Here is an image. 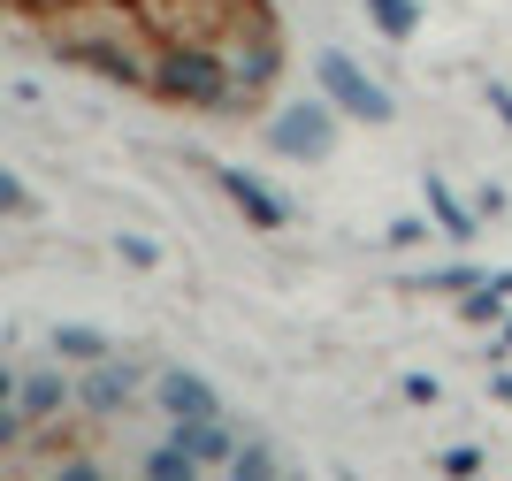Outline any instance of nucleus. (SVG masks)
Here are the masks:
<instances>
[{
	"label": "nucleus",
	"mask_w": 512,
	"mask_h": 481,
	"mask_svg": "<svg viewBox=\"0 0 512 481\" xmlns=\"http://www.w3.org/2000/svg\"><path fill=\"white\" fill-rule=\"evenodd\" d=\"M153 92L176 107H230L237 100V77L222 54H207V46H169L161 62H153Z\"/></svg>",
	"instance_id": "1"
},
{
	"label": "nucleus",
	"mask_w": 512,
	"mask_h": 481,
	"mask_svg": "<svg viewBox=\"0 0 512 481\" xmlns=\"http://www.w3.org/2000/svg\"><path fill=\"white\" fill-rule=\"evenodd\" d=\"M321 100L337 107V115H352V123H390V115H398V100H390L344 46H321Z\"/></svg>",
	"instance_id": "2"
},
{
	"label": "nucleus",
	"mask_w": 512,
	"mask_h": 481,
	"mask_svg": "<svg viewBox=\"0 0 512 481\" xmlns=\"http://www.w3.org/2000/svg\"><path fill=\"white\" fill-rule=\"evenodd\" d=\"M268 146L291 153V161H321V153L337 146V107H329V100H299V107H283L276 123H268Z\"/></svg>",
	"instance_id": "3"
},
{
	"label": "nucleus",
	"mask_w": 512,
	"mask_h": 481,
	"mask_svg": "<svg viewBox=\"0 0 512 481\" xmlns=\"http://www.w3.org/2000/svg\"><path fill=\"white\" fill-rule=\"evenodd\" d=\"M62 62L92 69V77H107V84H153V69L115 39H62Z\"/></svg>",
	"instance_id": "4"
},
{
	"label": "nucleus",
	"mask_w": 512,
	"mask_h": 481,
	"mask_svg": "<svg viewBox=\"0 0 512 481\" xmlns=\"http://www.w3.org/2000/svg\"><path fill=\"white\" fill-rule=\"evenodd\" d=\"M214 184L230 191V207L245 214V222H260V230H283V214H291V207H283V199H276L268 184H260V176H245V168H230V161H222V168H214Z\"/></svg>",
	"instance_id": "5"
},
{
	"label": "nucleus",
	"mask_w": 512,
	"mask_h": 481,
	"mask_svg": "<svg viewBox=\"0 0 512 481\" xmlns=\"http://www.w3.org/2000/svg\"><path fill=\"white\" fill-rule=\"evenodd\" d=\"M130 390H138V367H123V359H92V375L77 382V398H85L92 413H123Z\"/></svg>",
	"instance_id": "6"
},
{
	"label": "nucleus",
	"mask_w": 512,
	"mask_h": 481,
	"mask_svg": "<svg viewBox=\"0 0 512 481\" xmlns=\"http://www.w3.org/2000/svg\"><path fill=\"white\" fill-rule=\"evenodd\" d=\"M176 443L192 451L199 466H230V428H222V413H199V420H176Z\"/></svg>",
	"instance_id": "7"
},
{
	"label": "nucleus",
	"mask_w": 512,
	"mask_h": 481,
	"mask_svg": "<svg viewBox=\"0 0 512 481\" xmlns=\"http://www.w3.org/2000/svg\"><path fill=\"white\" fill-rule=\"evenodd\" d=\"M276 69H283V46L268 39V31H253V39L237 46L230 77H237V92H260V84H276Z\"/></svg>",
	"instance_id": "8"
},
{
	"label": "nucleus",
	"mask_w": 512,
	"mask_h": 481,
	"mask_svg": "<svg viewBox=\"0 0 512 481\" xmlns=\"http://www.w3.org/2000/svg\"><path fill=\"white\" fill-rule=\"evenodd\" d=\"M153 398L169 405V413H176V420H199V413H222V405H214V390H207V382H199V375H184V367H176V375H161V382H153Z\"/></svg>",
	"instance_id": "9"
},
{
	"label": "nucleus",
	"mask_w": 512,
	"mask_h": 481,
	"mask_svg": "<svg viewBox=\"0 0 512 481\" xmlns=\"http://www.w3.org/2000/svg\"><path fill=\"white\" fill-rule=\"evenodd\" d=\"M16 405H23V420H54L69 405V382L62 375H23L16 382Z\"/></svg>",
	"instance_id": "10"
},
{
	"label": "nucleus",
	"mask_w": 512,
	"mask_h": 481,
	"mask_svg": "<svg viewBox=\"0 0 512 481\" xmlns=\"http://www.w3.org/2000/svg\"><path fill=\"white\" fill-rule=\"evenodd\" d=\"M428 214H436V222H444V237H459V245H467V237H474V222H482L474 207H459V199L444 191V176H428Z\"/></svg>",
	"instance_id": "11"
},
{
	"label": "nucleus",
	"mask_w": 512,
	"mask_h": 481,
	"mask_svg": "<svg viewBox=\"0 0 512 481\" xmlns=\"http://www.w3.org/2000/svg\"><path fill=\"white\" fill-rule=\"evenodd\" d=\"M367 23H375L383 39H413V31H421V0H367Z\"/></svg>",
	"instance_id": "12"
},
{
	"label": "nucleus",
	"mask_w": 512,
	"mask_h": 481,
	"mask_svg": "<svg viewBox=\"0 0 512 481\" xmlns=\"http://www.w3.org/2000/svg\"><path fill=\"white\" fill-rule=\"evenodd\" d=\"M512 298V275H497V283H474L467 298H459V321H497Z\"/></svg>",
	"instance_id": "13"
},
{
	"label": "nucleus",
	"mask_w": 512,
	"mask_h": 481,
	"mask_svg": "<svg viewBox=\"0 0 512 481\" xmlns=\"http://www.w3.org/2000/svg\"><path fill=\"white\" fill-rule=\"evenodd\" d=\"M146 474H153V481H192V474H199V459H192V451H184V443L169 436L161 451H146Z\"/></svg>",
	"instance_id": "14"
},
{
	"label": "nucleus",
	"mask_w": 512,
	"mask_h": 481,
	"mask_svg": "<svg viewBox=\"0 0 512 481\" xmlns=\"http://www.w3.org/2000/svg\"><path fill=\"white\" fill-rule=\"evenodd\" d=\"M230 474L237 481H268V474H276V451H268V443H237V451H230Z\"/></svg>",
	"instance_id": "15"
},
{
	"label": "nucleus",
	"mask_w": 512,
	"mask_h": 481,
	"mask_svg": "<svg viewBox=\"0 0 512 481\" xmlns=\"http://www.w3.org/2000/svg\"><path fill=\"white\" fill-rule=\"evenodd\" d=\"M54 352H62V359H107V336H92V329H62V336H54Z\"/></svg>",
	"instance_id": "16"
},
{
	"label": "nucleus",
	"mask_w": 512,
	"mask_h": 481,
	"mask_svg": "<svg viewBox=\"0 0 512 481\" xmlns=\"http://www.w3.org/2000/svg\"><path fill=\"white\" fill-rule=\"evenodd\" d=\"M31 207H39V199H31V191H23L8 168H0V214H31Z\"/></svg>",
	"instance_id": "17"
},
{
	"label": "nucleus",
	"mask_w": 512,
	"mask_h": 481,
	"mask_svg": "<svg viewBox=\"0 0 512 481\" xmlns=\"http://www.w3.org/2000/svg\"><path fill=\"white\" fill-rule=\"evenodd\" d=\"M115 252H123L130 268H153V260H161V245H153V237H115Z\"/></svg>",
	"instance_id": "18"
},
{
	"label": "nucleus",
	"mask_w": 512,
	"mask_h": 481,
	"mask_svg": "<svg viewBox=\"0 0 512 481\" xmlns=\"http://www.w3.org/2000/svg\"><path fill=\"white\" fill-rule=\"evenodd\" d=\"M16 436H23V405H16V398H0V451H8Z\"/></svg>",
	"instance_id": "19"
},
{
	"label": "nucleus",
	"mask_w": 512,
	"mask_h": 481,
	"mask_svg": "<svg viewBox=\"0 0 512 481\" xmlns=\"http://www.w3.org/2000/svg\"><path fill=\"white\" fill-rule=\"evenodd\" d=\"M436 466H444V474H482V451H467V443H459V451H444Z\"/></svg>",
	"instance_id": "20"
},
{
	"label": "nucleus",
	"mask_w": 512,
	"mask_h": 481,
	"mask_svg": "<svg viewBox=\"0 0 512 481\" xmlns=\"http://www.w3.org/2000/svg\"><path fill=\"white\" fill-rule=\"evenodd\" d=\"M490 107H497V123L512 130V84H490Z\"/></svg>",
	"instance_id": "21"
},
{
	"label": "nucleus",
	"mask_w": 512,
	"mask_h": 481,
	"mask_svg": "<svg viewBox=\"0 0 512 481\" xmlns=\"http://www.w3.org/2000/svg\"><path fill=\"white\" fill-rule=\"evenodd\" d=\"M0 398H16V375H8V367H0Z\"/></svg>",
	"instance_id": "22"
},
{
	"label": "nucleus",
	"mask_w": 512,
	"mask_h": 481,
	"mask_svg": "<svg viewBox=\"0 0 512 481\" xmlns=\"http://www.w3.org/2000/svg\"><path fill=\"white\" fill-rule=\"evenodd\" d=\"M505 344H512V321H505Z\"/></svg>",
	"instance_id": "23"
}]
</instances>
